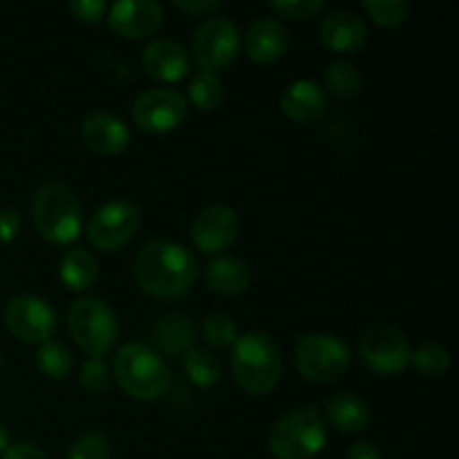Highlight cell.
Listing matches in <instances>:
<instances>
[{
  "instance_id": "cell-11",
  "label": "cell",
  "mask_w": 459,
  "mask_h": 459,
  "mask_svg": "<svg viewBox=\"0 0 459 459\" xmlns=\"http://www.w3.org/2000/svg\"><path fill=\"white\" fill-rule=\"evenodd\" d=\"M240 30L229 18H209L193 34V56L204 72H215L233 63L240 52Z\"/></svg>"
},
{
  "instance_id": "cell-22",
  "label": "cell",
  "mask_w": 459,
  "mask_h": 459,
  "mask_svg": "<svg viewBox=\"0 0 459 459\" xmlns=\"http://www.w3.org/2000/svg\"><path fill=\"white\" fill-rule=\"evenodd\" d=\"M327 420L334 429H339L345 435L361 433L370 426L372 408L359 394H336L334 399L327 402Z\"/></svg>"
},
{
  "instance_id": "cell-39",
  "label": "cell",
  "mask_w": 459,
  "mask_h": 459,
  "mask_svg": "<svg viewBox=\"0 0 459 459\" xmlns=\"http://www.w3.org/2000/svg\"><path fill=\"white\" fill-rule=\"evenodd\" d=\"M9 446H12V444H9V433L7 429L0 424V455H4V453L9 451Z\"/></svg>"
},
{
  "instance_id": "cell-24",
  "label": "cell",
  "mask_w": 459,
  "mask_h": 459,
  "mask_svg": "<svg viewBox=\"0 0 459 459\" xmlns=\"http://www.w3.org/2000/svg\"><path fill=\"white\" fill-rule=\"evenodd\" d=\"M184 372L188 381L200 388H211L222 379V363L204 348H191L184 354Z\"/></svg>"
},
{
  "instance_id": "cell-9",
  "label": "cell",
  "mask_w": 459,
  "mask_h": 459,
  "mask_svg": "<svg viewBox=\"0 0 459 459\" xmlns=\"http://www.w3.org/2000/svg\"><path fill=\"white\" fill-rule=\"evenodd\" d=\"M142 215L139 206L130 200H112L99 206L88 220V240L99 251H117L128 245L137 233Z\"/></svg>"
},
{
  "instance_id": "cell-35",
  "label": "cell",
  "mask_w": 459,
  "mask_h": 459,
  "mask_svg": "<svg viewBox=\"0 0 459 459\" xmlns=\"http://www.w3.org/2000/svg\"><path fill=\"white\" fill-rule=\"evenodd\" d=\"M21 231V215L16 209L0 211V242H13Z\"/></svg>"
},
{
  "instance_id": "cell-25",
  "label": "cell",
  "mask_w": 459,
  "mask_h": 459,
  "mask_svg": "<svg viewBox=\"0 0 459 459\" xmlns=\"http://www.w3.org/2000/svg\"><path fill=\"white\" fill-rule=\"evenodd\" d=\"M188 97L200 110H215L224 101V83L215 72H197L188 85Z\"/></svg>"
},
{
  "instance_id": "cell-1",
  "label": "cell",
  "mask_w": 459,
  "mask_h": 459,
  "mask_svg": "<svg viewBox=\"0 0 459 459\" xmlns=\"http://www.w3.org/2000/svg\"><path fill=\"white\" fill-rule=\"evenodd\" d=\"M197 278V263L186 247L170 240H151L134 258V281L152 299H178Z\"/></svg>"
},
{
  "instance_id": "cell-26",
  "label": "cell",
  "mask_w": 459,
  "mask_h": 459,
  "mask_svg": "<svg viewBox=\"0 0 459 459\" xmlns=\"http://www.w3.org/2000/svg\"><path fill=\"white\" fill-rule=\"evenodd\" d=\"M36 363H39V370L43 372L49 379H65L72 372V354L70 350L65 348L58 341H48L39 348V354H36Z\"/></svg>"
},
{
  "instance_id": "cell-3",
  "label": "cell",
  "mask_w": 459,
  "mask_h": 459,
  "mask_svg": "<svg viewBox=\"0 0 459 459\" xmlns=\"http://www.w3.org/2000/svg\"><path fill=\"white\" fill-rule=\"evenodd\" d=\"M34 227L52 245H70L81 236L83 211L76 193L61 182H49L36 191L31 202Z\"/></svg>"
},
{
  "instance_id": "cell-34",
  "label": "cell",
  "mask_w": 459,
  "mask_h": 459,
  "mask_svg": "<svg viewBox=\"0 0 459 459\" xmlns=\"http://www.w3.org/2000/svg\"><path fill=\"white\" fill-rule=\"evenodd\" d=\"M70 12L74 13L76 21L94 25L106 13V3L103 0H74V3H70Z\"/></svg>"
},
{
  "instance_id": "cell-23",
  "label": "cell",
  "mask_w": 459,
  "mask_h": 459,
  "mask_svg": "<svg viewBox=\"0 0 459 459\" xmlns=\"http://www.w3.org/2000/svg\"><path fill=\"white\" fill-rule=\"evenodd\" d=\"M58 276H61V282L67 290L85 291L97 282L99 264L94 255L88 254V251L72 249L61 258Z\"/></svg>"
},
{
  "instance_id": "cell-19",
  "label": "cell",
  "mask_w": 459,
  "mask_h": 459,
  "mask_svg": "<svg viewBox=\"0 0 459 459\" xmlns=\"http://www.w3.org/2000/svg\"><path fill=\"white\" fill-rule=\"evenodd\" d=\"M318 34H321L323 45H325L327 49H332V52L352 54L366 45L368 27L361 16L341 9V12L330 13V16L321 22Z\"/></svg>"
},
{
  "instance_id": "cell-2",
  "label": "cell",
  "mask_w": 459,
  "mask_h": 459,
  "mask_svg": "<svg viewBox=\"0 0 459 459\" xmlns=\"http://www.w3.org/2000/svg\"><path fill=\"white\" fill-rule=\"evenodd\" d=\"M231 370L247 394L260 397L272 393L282 372V357L273 336L258 330L238 336L231 345Z\"/></svg>"
},
{
  "instance_id": "cell-6",
  "label": "cell",
  "mask_w": 459,
  "mask_h": 459,
  "mask_svg": "<svg viewBox=\"0 0 459 459\" xmlns=\"http://www.w3.org/2000/svg\"><path fill=\"white\" fill-rule=\"evenodd\" d=\"M67 327L74 343L90 359H103L119 341V321L110 305L94 296L74 300L67 314Z\"/></svg>"
},
{
  "instance_id": "cell-29",
  "label": "cell",
  "mask_w": 459,
  "mask_h": 459,
  "mask_svg": "<svg viewBox=\"0 0 459 459\" xmlns=\"http://www.w3.org/2000/svg\"><path fill=\"white\" fill-rule=\"evenodd\" d=\"M363 9L370 13L377 25L388 27V30L403 25L406 18L411 16V4L403 0H366Z\"/></svg>"
},
{
  "instance_id": "cell-12",
  "label": "cell",
  "mask_w": 459,
  "mask_h": 459,
  "mask_svg": "<svg viewBox=\"0 0 459 459\" xmlns=\"http://www.w3.org/2000/svg\"><path fill=\"white\" fill-rule=\"evenodd\" d=\"M4 323L9 332L22 343H48L56 332V312L48 300L39 296L22 294L7 303Z\"/></svg>"
},
{
  "instance_id": "cell-17",
  "label": "cell",
  "mask_w": 459,
  "mask_h": 459,
  "mask_svg": "<svg viewBox=\"0 0 459 459\" xmlns=\"http://www.w3.org/2000/svg\"><path fill=\"white\" fill-rule=\"evenodd\" d=\"M142 65L152 79L164 81V83H178L188 74V54L175 40L157 39L143 49Z\"/></svg>"
},
{
  "instance_id": "cell-13",
  "label": "cell",
  "mask_w": 459,
  "mask_h": 459,
  "mask_svg": "<svg viewBox=\"0 0 459 459\" xmlns=\"http://www.w3.org/2000/svg\"><path fill=\"white\" fill-rule=\"evenodd\" d=\"M240 218L227 204L204 206L191 224V240L202 254H220L236 242Z\"/></svg>"
},
{
  "instance_id": "cell-38",
  "label": "cell",
  "mask_w": 459,
  "mask_h": 459,
  "mask_svg": "<svg viewBox=\"0 0 459 459\" xmlns=\"http://www.w3.org/2000/svg\"><path fill=\"white\" fill-rule=\"evenodd\" d=\"M345 459H381L379 448L370 442H359L345 453Z\"/></svg>"
},
{
  "instance_id": "cell-30",
  "label": "cell",
  "mask_w": 459,
  "mask_h": 459,
  "mask_svg": "<svg viewBox=\"0 0 459 459\" xmlns=\"http://www.w3.org/2000/svg\"><path fill=\"white\" fill-rule=\"evenodd\" d=\"M202 336L211 348H231L238 339V327L231 316L227 314H211L206 321L202 323Z\"/></svg>"
},
{
  "instance_id": "cell-27",
  "label": "cell",
  "mask_w": 459,
  "mask_h": 459,
  "mask_svg": "<svg viewBox=\"0 0 459 459\" xmlns=\"http://www.w3.org/2000/svg\"><path fill=\"white\" fill-rule=\"evenodd\" d=\"M325 83H327V90H330L334 97H341V99L357 97L363 88L361 72L348 61L332 63L325 72Z\"/></svg>"
},
{
  "instance_id": "cell-31",
  "label": "cell",
  "mask_w": 459,
  "mask_h": 459,
  "mask_svg": "<svg viewBox=\"0 0 459 459\" xmlns=\"http://www.w3.org/2000/svg\"><path fill=\"white\" fill-rule=\"evenodd\" d=\"M273 13L290 21H309L316 18L327 7L325 0H276L269 4Z\"/></svg>"
},
{
  "instance_id": "cell-10",
  "label": "cell",
  "mask_w": 459,
  "mask_h": 459,
  "mask_svg": "<svg viewBox=\"0 0 459 459\" xmlns=\"http://www.w3.org/2000/svg\"><path fill=\"white\" fill-rule=\"evenodd\" d=\"M186 115L188 101L173 88H151L133 103V119L143 133H170L184 124Z\"/></svg>"
},
{
  "instance_id": "cell-37",
  "label": "cell",
  "mask_w": 459,
  "mask_h": 459,
  "mask_svg": "<svg viewBox=\"0 0 459 459\" xmlns=\"http://www.w3.org/2000/svg\"><path fill=\"white\" fill-rule=\"evenodd\" d=\"M3 459H48V455L34 444H16V446H9Z\"/></svg>"
},
{
  "instance_id": "cell-8",
  "label": "cell",
  "mask_w": 459,
  "mask_h": 459,
  "mask_svg": "<svg viewBox=\"0 0 459 459\" xmlns=\"http://www.w3.org/2000/svg\"><path fill=\"white\" fill-rule=\"evenodd\" d=\"M359 354L363 363L377 375H399L411 366L412 350L406 336L393 325L375 323L366 327L359 339Z\"/></svg>"
},
{
  "instance_id": "cell-4",
  "label": "cell",
  "mask_w": 459,
  "mask_h": 459,
  "mask_svg": "<svg viewBox=\"0 0 459 459\" xmlns=\"http://www.w3.org/2000/svg\"><path fill=\"white\" fill-rule=\"evenodd\" d=\"M115 379L121 390L137 402H155L170 385V370L155 348L126 343L115 357Z\"/></svg>"
},
{
  "instance_id": "cell-33",
  "label": "cell",
  "mask_w": 459,
  "mask_h": 459,
  "mask_svg": "<svg viewBox=\"0 0 459 459\" xmlns=\"http://www.w3.org/2000/svg\"><path fill=\"white\" fill-rule=\"evenodd\" d=\"M110 442H108L103 435L90 433L83 435L81 439H76L74 446L70 448L67 459H110Z\"/></svg>"
},
{
  "instance_id": "cell-40",
  "label": "cell",
  "mask_w": 459,
  "mask_h": 459,
  "mask_svg": "<svg viewBox=\"0 0 459 459\" xmlns=\"http://www.w3.org/2000/svg\"><path fill=\"white\" fill-rule=\"evenodd\" d=\"M0 366H3V352H0Z\"/></svg>"
},
{
  "instance_id": "cell-15",
  "label": "cell",
  "mask_w": 459,
  "mask_h": 459,
  "mask_svg": "<svg viewBox=\"0 0 459 459\" xmlns=\"http://www.w3.org/2000/svg\"><path fill=\"white\" fill-rule=\"evenodd\" d=\"M81 137L85 146L99 155H119L128 148L130 130L110 112H92L81 124Z\"/></svg>"
},
{
  "instance_id": "cell-14",
  "label": "cell",
  "mask_w": 459,
  "mask_h": 459,
  "mask_svg": "<svg viewBox=\"0 0 459 459\" xmlns=\"http://www.w3.org/2000/svg\"><path fill=\"white\" fill-rule=\"evenodd\" d=\"M164 22V7L155 0H119L110 7L108 25L124 39H146Z\"/></svg>"
},
{
  "instance_id": "cell-20",
  "label": "cell",
  "mask_w": 459,
  "mask_h": 459,
  "mask_svg": "<svg viewBox=\"0 0 459 459\" xmlns=\"http://www.w3.org/2000/svg\"><path fill=\"white\" fill-rule=\"evenodd\" d=\"M206 285L220 296H240L249 290L251 273L245 260L220 255L206 267Z\"/></svg>"
},
{
  "instance_id": "cell-36",
  "label": "cell",
  "mask_w": 459,
  "mask_h": 459,
  "mask_svg": "<svg viewBox=\"0 0 459 459\" xmlns=\"http://www.w3.org/2000/svg\"><path fill=\"white\" fill-rule=\"evenodd\" d=\"M175 7L191 16H209L211 12H218L222 4L218 0H175Z\"/></svg>"
},
{
  "instance_id": "cell-32",
  "label": "cell",
  "mask_w": 459,
  "mask_h": 459,
  "mask_svg": "<svg viewBox=\"0 0 459 459\" xmlns=\"http://www.w3.org/2000/svg\"><path fill=\"white\" fill-rule=\"evenodd\" d=\"M79 384L90 394H101L106 393L110 385V370L103 363V359H88L79 372Z\"/></svg>"
},
{
  "instance_id": "cell-16",
  "label": "cell",
  "mask_w": 459,
  "mask_h": 459,
  "mask_svg": "<svg viewBox=\"0 0 459 459\" xmlns=\"http://www.w3.org/2000/svg\"><path fill=\"white\" fill-rule=\"evenodd\" d=\"M287 48H290V34L276 18H258L251 22L245 34L247 56L263 65L276 63L278 58L285 56Z\"/></svg>"
},
{
  "instance_id": "cell-28",
  "label": "cell",
  "mask_w": 459,
  "mask_h": 459,
  "mask_svg": "<svg viewBox=\"0 0 459 459\" xmlns=\"http://www.w3.org/2000/svg\"><path fill=\"white\" fill-rule=\"evenodd\" d=\"M411 363L424 377H439L451 368V354L439 343H424L412 352Z\"/></svg>"
},
{
  "instance_id": "cell-7",
  "label": "cell",
  "mask_w": 459,
  "mask_h": 459,
  "mask_svg": "<svg viewBox=\"0 0 459 459\" xmlns=\"http://www.w3.org/2000/svg\"><path fill=\"white\" fill-rule=\"evenodd\" d=\"M352 354L341 336L312 332L300 336L294 350L296 370L307 381H334L348 372Z\"/></svg>"
},
{
  "instance_id": "cell-5",
  "label": "cell",
  "mask_w": 459,
  "mask_h": 459,
  "mask_svg": "<svg viewBox=\"0 0 459 459\" xmlns=\"http://www.w3.org/2000/svg\"><path fill=\"white\" fill-rule=\"evenodd\" d=\"M327 444V426L316 406L282 415L269 430V448L276 459H314Z\"/></svg>"
},
{
  "instance_id": "cell-18",
  "label": "cell",
  "mask_w": 459,
  "mask_h": 459,
  "mask_svg": "<svg viewBox=\"0 0 459 459\" xmlns=\"http://www.w3.org/2000/svg\"><path fill=\"white\" fill-rule=\"evenodd\" d=\"M327 108V92L309 79L294 81L281 94V112L296 124L316 121Z\"/></svg>"
},
{
  "instance_id": "cell-21",
  "label": "cell",
  "mask_w": 459,
  "mask_h": 459,
  "mask_svg": "<svg viewBox=\"0 0 459 459\" xmlns=\"http://www.w3.org/2000/svg\"><path fill=\"white\" fill-rule=\"evenodd\" d=\"M152 341L164 354H186L195 341V321L186 314H166L152 327Z\"/></svg>"
}]
</instances>
